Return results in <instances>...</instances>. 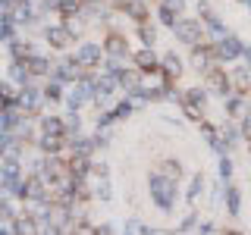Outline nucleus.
I'll list each match as a JSON object with an SVG mask.
<instances>
[{
  "instance_id": "obj_14",
  "label": "nucleus",
  "mask_w": 251,
  "mask_h": 235,
  "mask_svg": "<svg viewBox=\"0 0 251 235\" xmlns=\"http://www.w3.org/2000/svg\"><path fill=\"white\" fill-rule=\"evenodd\" d=\"M38 147H41L44 154L57 157L63 147H66V138H63V135H41V138H38Z\"/></svg>"
},
{
  "instance_id": "obj_28",
  "label": "nucleus",
  "mask_w": 251,
  "mask_h": 235,
  "mask_svg": "<svg viewBox=\"0 0 251 235\" xmlns=\"http://www.w3.org/2000/svg\"><path fill=\"white\" fill-rule=\"evenodd\" d=\"M185 104L204 107V104H207V91H204V88H192V91H188V97H185Z\"/></svg>"
},
{
  "instance_id": "obj_21",
  "label": "nucleus",
  "mask_w": 251,
  "mask_h": 235,
  "mask_svg": "<svg viewBox=\"0 0 251 235\" xmlns=\"http://www.w3.org/2000/svg\"><path fill=\"white\" fill-rule=\"evenodd\" d=\"M201 19H204V22H207V28H210V35H214V38H217V41H223V38H226V31H223V22H220V19H217V16H214V13H201Z\"/></svg>"
},
{
  "instance_id": "obj_6",
  "label": "nucleus",
  "mask_w": 251,
  "mask_h": 235,
  "mask_svg": "<svg viewBox=\"0 0 251 235\" xmlns=\"http://www.w3.org/2000/svg\"><path fill=\"white\" fill-rule=\"evenodd\" d=\"M73 31H69L66 25H47V31H44V41L53 47V50H66L69 44H73Z\"/></svg>"
},
{
  "instance_id": "obj_27",
  "label": "nucleus",
  "mask_w": 251,
  "mask_h": 235,
  "mask_svg": "<svg viewBox=\"0 0 251 235\" xmlns=\"http://www.w3.org/2000/svg\"><path fill=\"white\" fill-rule=\"evenodd\" d=\"M138 35H141V41H145V47H154V41H157V28H154V25H148V22H141Z\"/></svg>"
},
{
  "instance_id": "obj_2",
  "label": "nucleus",
  "mask_w": 251,
  "mask_h": 235,
  "mask_svg": "<svg viewBox=\"0 0 251 235\" xmlns=\"http://www.w3.org/2000/svg\"><path fill=\"white\" fill-rule=\"evenodd\" d=\"M94 100V82L91 78H82V82H75V88L66 94V104H69V113H78V107Z\"/></svg>"
},
{
  "instance_id": "obj_13",
  "label": "nucleus",
  "mask_w": 251,
  "mask_h": 235,
  "mask_svg": "<svg viewBox=\"0 0 251 235\" xmlns=\"http://www.w3.org/2000/svg\"><path fill=\"white\" fill-rule=\"evenodd\" d=\"M104 53H107V57H120V60H123V53H129V44H126L123 35H107Z\"/></svg>"
},
{
  "instance_id": "obj_4",
  "label": "nucleus",
  "mask_w": 251,
  "mask_h": 235,
  "mask_svg": "<svg viewBox=\"0 0 251 235\" xmlns=\"http://www.w3.org/2000/svg\"><path fill=\"white\" fill-rule=\"evenodd\" d=\"M100 60H104V47H100V44H91V41L78 44V50H75V63H78L82 69H94V66H100Z\"/></svg>"
},
{
  "instance_id": "obj_12",
  "label": "nucleus",
  "mask_w": 251,
  "mask_h": 235,
  "mask_svg": "<svg viewBox=\"0 0 251 235\" xmlns=\"http://www.w3.org/2000/svg\"><path fill=\"white\" fill-rule=\"evenodd\" d=\"M116 85H120V82H116V78L113 75H98V78H94V100H100V97H110V94H113L116 91Z\"/></svg>"
},
{
  "instance_id": "obj_20",
  "label": "nucleus",
  "mask_w": 251,
  "mask_h": 235,
  "mask_svg": "<svg viewBox=\"0 0 251 235\" xmlns=\"http://www.w3.org/2000/svg\"><path fill=\"white\" fill-rule=\"evenodd\" d=\"M126 13H129L135 22H145V19H148V6H145V0H129V3H126Z\"/></svg>"
},
{
  "instance_id": "obj_18",
  "label": "nucleus",
  "mask_w": 251,
  "mask_h": 235,
  "mask_svg": "<svg viewBox=\"0 0 251 235\" xmlns=\"http://www.w3.org/2000/svg\"><path fill=\"white\" fill-rule=\"evenodd\" d=\"M28 69H25V63H10V82L13 85H22V88H25L28 85Z\"/></svg>"
},
{
  "instance_id": "obj_19",
  "label": "nucleus",
  "mask_w": 251,
  "mask_h": 235,
  "mask_svg": "<svg viewBox=\"0 0 251 235\" xmlns=\"http://www.w3.org/2000/svg\"><path fill=\"white\" fill-rule=\"evenodd\" d=\"M53 10L63 13L66 19H73V16L82 13V3H78V0H57V6H53Z\"/></svg>"
},
{
  "instance_id": "obj_30",
  "label": "nucleus",
  "mask_w": 251,
  "mask_h": 235,
  "mask_svg": "<svg viewBox=\"0 0 251 235\" xmlns=\"http://www.w3.org/2000/svg\"><path fill=\"white\" fill-rule=\"evenodd\" d=\"M132 110H135V107H132V100H123V104H116L113 116H116V119H126V116H132Z\"/></svg>"
},
{
  "instance_id": "obj_3",
  "label": "nucleus",
  "mask_w": 251,
  "mask_h": 235,
  "mask_svg": "<svg viewBox=\"0 0 251 235\" xmlns=\"http://www.w3.org/2000/svg\"><path fill=\"white\" fill-rule=\"evenodd\" d=\"M173 35H176L182 44H198L204 38V28H201V22H195V19H176Z\"/></svg>"
},
{
  "instance_id": "obj_22",
  "label": "nucleus",
  "mask_w": 251,
  "mask_h": 235,
  "mask_svg": "<svg viewBox=\"0 0 251 235\" xmlns=\"http://www.w3.org/2000/svg\"><path fill=\"white\" fill-rule=\"evenodd\" d=\"M226 204H229V216H239V210H242V194H239V188H226Z\"/></svg>"
},
{
  "instance_id": "obj_37",
  "label": "nucleus",
  "mask_w": 251,
  "mask_h": 235,
  "mask_svg": "<svg viewBox=\"0 0 251 235\" xmlns=\"http://www.w3.org/2000/svg\"><path fill=\"white\" fill-rule=\"evenodd\" d=\"M220 141H223V144H235V141H239V132H235V129H223V138H220Z\"/></svg>"
},
{
  "instance_id": "obj_43",
  "label": "nucleus",
  "mask_w": 251,
  "mask_h": 235,
  "mask_svg": "<svg viewBox=\"0 0 251 235\" xmlns=\"http://www.w3.org/2000/svg\"><path fill=\"white\" fill-rule=\"evenodd\" d=\"M248 13H251V3H248Z\"/></svg>"
},
{
  "instance_id": "obj_24",
  "label": "nucleus",
  "mask_w": 251,
  "mask_h": 235,
  "mask_svg": "<svg viewBox=\"0 0 251 235\" xmlns=\"http://www.w3.org/2000/svg\"><path fill=\"white\" fill-rule=\"evenodd\" d=\"M248 82H251V75H248V69L242 66V69H235V72H232V82L229 85H235V91H248Z\"/></svg>"
},
{
  "instance_id": "obj_36",
  "label": "nucleus",
  "mask_w": 251,
  "mask_h": 235,
  "mask_svg": "<svg viewBox=\"0 0 251 235\" xmlns=\"http://www.w3.org/2000/svg\"><path fill=\"white\" fill-rule=\"evenodd\" d=\"M185 116H188L192 122H201V110L195 107V104H185Z\"/></svg>"
},
{
  "instance_id": "obj_23",
  "label": "nucleus",
  "mask_w": 251,
  "mask_h": 235,
  "mask_svg": "<svg viewBox=\"0 0 251 235\" xmlns=\"http://www.w3.org/2000/svg\"><path fill=\"white\" fill-rule=\"evenodd\" d=\"M44 100H60L63 97V82H57V78H50V82L44 85Z\"/></svg>"
},
{
  "instance_id": "obj_38",
  "label": "nucleus",
  "mask_w": 251,
  "mask_h": 235,
  "mask_svg": "<svg viewBox=\"0 0 251 235\" xmlns=\"http://www.w3.org/2000/svg\"><path fill=\"white\" fill-rule=\"evenodd\" d=\"M226 110H229V113L235 116V113L242 110V100H239V97H226Z\"/></svg>"
},
{
  "instance_id": "obj_10",
  "label": "nucleus",
  "mask_w": 251,
  "mask_h": 235,
  "mask_svg": "<svg viewBox=\"0 0 251 235\" xmlns=\"http://www.w3.org/2000/svg\"><path fill=\"white\" fill-rule=\"evenodd\" d=\"M25 69H28V75H50L53 72V63L41 57V53H31V57L25 60Z\"/></svg>"
},
{
  "instance_id": "obj_42",
  "label": "nucleus",
  "mask_w": 251,
  "mask_h": 235,
  "mask_svg": "<svg viewBox=\"0 0 251 235\" xmlns=\"http://www.w3.org/2000/svg\"><path fill=\"white\" fill-rule=\"evenodd\" d=\"M242 3H251V0H242Z\"/></svg>"
},
{
  "instance_id": "obj_32",
  "label": "nucleus",
  "mask_w": 251,
  "mask_h": 235,
  "mask_svg": "<svg viewBox=\"0 0 251 235\" xmlns=\"http://www.w3.org/2000/svg\"><path fill=\"white\" fill-rule=\"evenodd\" d=\"M201 135L207 138V144H214V141H220V138H217V129H214L210 122H201Z\"/></svg>"
},
{
  "instance_id": "obj_41",
  "label": "nucleus",
  "mask_w": 251,
  "mask_h": 235,
  "mask_svg": "<svg viewBox=\"0 0 251 235\" xmlns=\"http://www.w3.org/2000/svg\"><path fill=\"white\" fill-rule=\"evenodd\" d=\"M226 235H242V232H226Z\"/></svg>"
},
{
  "instance_id": "obj_25",
  "label": "nucleus",
  "mask_w": 251,
  "mask_h": 235,
  "mask_svg": "<svg viewBox=\"0 0 251 235\" xmlns=\"http://www.w3.org/2000/svg\"><path fill=\"white\" fill-rule=\"evenodd\" d=\"M163 176L173 179V182H179V176H182V166H179V160H163Z\"/></svg>"
},
{
  "instance_id": "obj_29",
  "label": "nucleus",
  "mask_w": 251,
  "mask_h": 235,
  "mask_svg": "<svg viewBox=\"0 0 251 235\" xmlns=\"http://www.w3.org/2000/svg\"><path fill=\"white\" fill-rule=\"evenodd\" d=\"M94 194H98L100 201H110V198H113V191H110V182H107V179H100V182L94 185Z\"/></svg>"
},
{
  "instance_id": "obj_26",
  "label": "nucleus",
  "mask_w": 251,
  "mask_h": 235,
  "mask_svg": "<svg viewBox=\"0 0 251 235\" xmlns=\"http://www.w3.org/2000/svg\"><path fill=\"white\" fill-rule=\"evenodd\" d=\"M201 191H204V176L198 172V176L192 179V188H188V194H185L188 204H195V201H198V194H201Z\"/></svg>"
},
{
  "instance_id": "obj_17",
  "label": "nucleus",
  "mask_w": 251,
  "mask_h": 235,
  "mask_svg": "<svg viewBox=\"0 0 251 235\" xmlns=\"http://www.w3.org/2000/svg\"><path fill=\"white\" fill-rule=\"evenodd\" d=\"M160 69H163V75H167V78H173V75L182 72V60H179L176 53H167V57L160 60Z\"/></svg>"
},
{
  "instance_id": "obj_39",
  "label": "nucleus",
  "mask_w": 251,
  "mask_h": 235,
  "mask_svg": "<svg viewBox=\"0 0 251 235\" xmlns=\"http://www.w3.org/2000/svg\"><path fill=\"white\" fill-rule=\"evenodd\" d=\"M210 232H214V226H210V223H201L198 226V235H210Z\"/></svg>"
},
{
  "instance_id": "obj_5",
  "label": "nucleus",
  "mask_w": 251,
  "mask_h": 235,
  "mask_svg": "<svg viewBox=\"0 0 251 235\" xmlns=\"http://www.w3.org/2000/svg\"><path fill=\"white\" fill-rule=\"evenodd\" d=\"M50 78H57V82H82V66H78L75 60H63V63H53V72Z\"/></svg>"
},
{
  "instance_id": "obj_9",
  "label": "nucleus",
  "mask_w": 251,
  "mask_h": 235,
  "mask_svg": "<svg viewBox=\"0 0 251 235\" xmlns=\"http://www.w3.org/2000/svg\"><path fill=\"white\" fill-rule=\"evenodd\" d=\"M239 53H242V44H239V38H229V35H226L223 41L217 44V60H226V63H229V60H235V57H239Z\"/></svg>"
},
{
  "instance_id": "obj_34",
  "label": "nucleus",
  "mask_w": 251,
  "mask_h": 235,
  "mask_svg": "<svg viewBox=\"0 0 251 235\" xmlns=\"http://www.w3.org/2000/svg\"><path fill=\"white\" fill-rule=\"evenodd\" d=\"M163 6H167L170 13H182L185 10V0H163Z\"/></svg>"
},
{
  "instance_id": "obj_7",
  "label": "nucleus",
  "mask_w": 251,
  "mask_h": 235,
  "mask_svg": "<svg viewBox=\"0 0 251 235\" xmlns=\"http://www.w3.org/2000/svg\"><path fill=\"white\" fill-rule=\"evenodd\" d=\"M132 63H135V69H138L141 75H145V72H154V75L160 72V60L154 57V50H151V47H141L135 57H132Z\"/></svg>"
},
{
  "instance_id": "obj_31",
  "label": "nucleus",
  "mask_w": 251,
  "mask_h": 235,
  "mask_svg": "<svg viewBox=\"0 0 251 235\" xmlns=\"http://www.w3.org/2000/svg\"><path fill=\"white\" fill-rule=\"evenodd\" d=\"M157 13H160V22H163V25H167V28H173V25H176V13H170L167 6H160V10H157Z\"/></svg>"
},
{
  "instance_id": "obj_33",
  "label": "nucleus",
  "mask_w": 251,
  "mask_h": 235,
  "mask_svg": "<svg viewBox=\"0 0 251 235\" xmlns=\"http://www.w3.org/2000/svg\"><path fill=\"white\" fill-rule=\"evenodd\" d=\"M195 219H198V213H195V210H192V213H185V219L179 223V229H176V232H185V229H192V226H195Z\"/></svg>"
},
{
  "instance_id": "obj_8",
  "label": "nucleus",
  "mask_w": 251,
  "mask_h": 235,
  "mask_svg": "<svg viewBox=\"0 0 251 235\" xmlns=\"http://www.w3.org/2000/svg\"><path fill=\"white\" fill-rule=\"evenodd\" d=\"M41 100H44V94L38 88H31V85H25V88L19 91V110L22 113H38V110H41Z\"/></svg>"
},
{
  "instance_id": "obj_1",
  "label": "nucleus",
  "mask_w": 251,
  "mask_h": 235,
  "mask_svg": "<svg viewBox=\"0 0 251 235\" xmlns=\"http://www.w3.org/2000/svg\"><path fill=\"white\" fill-rule=\"evenodd\" d=\"M148 191H151V201L157 204L160 210H173L176 207V182L173 179H167L163 172H154V176H148Z\"/></svg>"
},
{
  "instance_id": "obj_11",
  "label": "nucleus",
  "mask_w": 251,
  "mask_h": 235,
  "mask_svg": "<svg viewBox=\"0 0 251 235\" xmlns=\"http://www.w3.org/2000/svg\"><path fill=\"white\" fill-rule=\"evenodd\" d=\"M38 129H41V135H63L66 138V122H63L60 116H41Z\"/></svg>"
},
{
  "instance_id": "obj_40",
  "label": "nucleus",
  "mask_w": 251,
  "mask_h": 235,
  "mask_svg": "<svg viewBox=\"0 0 251 235\" xmlns=\"http://www.w3.org/2000/svg\"><path fill=\"white\" fill-rule=\"evenodd\" d=\"M242 135H251V116H248L245 122H242Z\"/></svg>"
},
{
  "instance_id": "obj_15",
  "label": "nucleus",
  "mask_w": 251,
  "mask_h": 235,
  "mask_svg": "<svg viewBox=\"0 0 251 235\" xmlns=\"http://www.w3.org/2000/svg\"><path fill=\"white\" fill-rule=\"evenodd\" d=\"M207 85H210V88H214L217 94L229 97V75H226L223 69H214V72H207Z\"/></svg>"
},
{
  "instance_id": "obj_35",
  "label": "nucleus",
  "mask_w": 251,
  "mask_h": 235,
  "mask_svg": "<svg viewBox=\"0 0 251 235\" xmlns=\"http://www.w3.org/2000/svg\"><path fill=\"white\" fill-rule=\"evenodd\" d=\"M220 176H223V179L232 176V160H229V157H223V160H220Z\"/></svg>"
},
{
  "instance_id": "obj_16",
  "label": "nucleus",
  "mask_w": 251,
  "mask_h": 235,
  "mask_svg": "<svg viewBox=\"0 0 251 235\" xmlns=\"http://www.w3.org/2000/svg\"><path fill=\"white\" fill-rule=\"evenodd\" d=\"M66 144L73 147V157H85V160H88V157H91V151H94V141L82 138V135H75V138H66Z\"/></svg>"
}]
</instances>
